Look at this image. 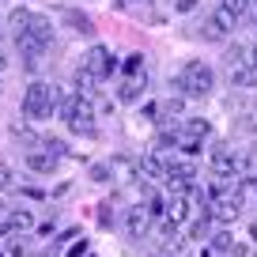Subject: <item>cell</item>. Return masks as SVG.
I'll return each mask as SVG.
<instances>
[{
  "label": "cell",
  "instance_id": "1",
  "mask_svg": "<svg viewBox=\"0 0 257 257\" xmlns=\"http://www.w3.org/2000/svg\"><path fill=\"white\" fill-rule=\"evenodd\" d=\"M170 83H174V91L182 98H204L212 91V83H216V76H212V68L204 61H185Z\"/></svg>",
  "mask_w": 257,
  "mask_h": 257
},
{
  "label": "cell",
  "instance_id": "2",
  "mask_svg": "<svg viewBox=\"0 0 257 257\" xmlns=\"http://www.w3.org/2000/svg\"><path fill=\"white\" fill-rule=\"evenodd\" d=\"M16 46L23 49L27 57H42L53 46V23H49L46 16H31V23L16 34Z\"/></svg>",
  "mask_w": 257,
  "mask_h": 257
},
{
  "label": "cell",
  "instance_id": "3",
  "mask_svg": "<svg viewBox=\"0 0 257 257\" xmlns=\"http://www.w3.org/2000/svg\"><path fill=\"white\" fill-rule=\"evenodd\" d=\"M64 125L72 128L76 137H95L98 133V125H95V106H91V98H83V95H72L68 102H64Z\"/></svg>",
  "mask_w": 257,
  "mask_h": 257
},
{
  "label": "cell",
  "instance_id": "4",
  "mask_svg": "<svg viewBox=\"0 0 257 257\" xmlns=\"http://www.w3.org/2000/svg\"><path fill=\"white\" fill-rule=\"evenodd\" d=\"M208 137H212V125L204 117H185L182 125H178V152L182 155H201Z\"/></svg>",
  "mask_w": 257,
  "mask_h": 257
},
{
  "label": "cell",
  "instance_id": "5",
  "mask_svg": "<svg viewBox=\"0 0 257 257\" xmlns=\"http://www.w3.org/2000/svg\"><path fill=\"white\" fill-rule=\"evenodd\" d=\"M23 117L42 121V117H53V87L42 80H34L23 95Z\"/></svg>",
  "mask_w": 257,
  "mask_h": 257
},
{
  "label": "cell",
  "instance_id": "6",
  "mask_svg": "<svg viewBox=\"0 0 257 257\" xmlns=\"http://www.w3.org/2000/svg\"><path fill=\"white\" fill-rule=\"evenodd\" d=\"M83 68H87L95 80H110L113 68H117V57H113L106 46H91L87 53H83Z\"/></svg>",
  "mask_w": 257,
  "mask_h": 257
},
{
  "label": "cell",
  "instance_id": "7",
  "mask_svg": "<svg viewBox=\"0 0 257 257\" xmlns=\"http://www.w3.org/2000/svg\"><path fill=\"white\" fill-rule=\"evenodd\" d=\"M167 170H170V163L163 159V155H155V152H148L144 159H140V174H144L148 182H167Z\"/></svg>",
  "mask_w": 257,
  "mask_h": 257
},
{
  "label": "cell",
  "instance_id": "8",
  "mask_svg": "<svg viewBox=\"0 0 257 257\" xmlns=\"http://www.w3.org/2000/svg\"><path fill=\"white\" fill-rule=\"evenodd\" d=\"M257 57H253V49L249 46H227V53H223V64H227V72H238V68H246V64H253Z\"/></svg>",
  "mask_w": 257,
  "mask_h": 257
},
{
  "label": "cell",
  "instance_id": "9",
  "mask_svg": "<svg viewBox=\"0 0 257 257\" xmlns=\"http://www.w3.org/2000/svg\"><path fill=\"white\" fill-rule=\"evenodd\" d=\"M144 87H148V72L125 76V80H121V87H117V98H121V102H137V98L144 95Z\"/></svg>",
  "mask_w": 257,
  "mask_h": 257
},
{
  "label": "cell",
  "instance_id": "10",
  "mask_svg": "<svg viewBox=\"0 0 257 257\" xmlns=\"http://www.w3.org/2000/svg\"><path fill=\"white\" fill-rule=\"evenodd\" d=\"M148 227H152V216H148L144 204H133L125 216V231L133 234V238H140V234H148Z\"/></svg>",
  "mask_w": 257,
  "mask_h": 257
},
{
  "label": "cell",
  "instance_id": "11",
  "mask_svg": "<svg viewBox=\"0 0 257 257\" xmlns=\"http://www.w3.org/2000/svg\"><path fill=\"white\" fill-rule=\"evenodd\" d=\"M201 34H204L208 42H223L227 34H231V27H223L216 16H208V19H204V27H201Z\"/></svg>",
  "mask_w": 257,
  "mask_h": 257
},
{
  "label": "cell",
  "instance_id": "12",
  "mask_svg": "<svg viewBox=\"0 0 257 257\" xmlns=\"http://www.w3.org/2000/svg\"><path fill=\"white\" fill-rule=\"evenodd\" d=\"M53 163H57V155H49V152H27V167L38 170V174L53 170Z\"/></svg>",
  "mask_w": 257,
  "mask_h": 257
},
{
  "label": "cell",
  "instance_id": "13",
  "mask_svg": "<svg viewBox=\"0 0 257 257\" xmlns=\"http://www.w3.org/2000/svg\"><path fill=\"white\" fill-rule=\"evenodd\" d=\"M8 223H12V231H31V227H34V216H31V212H27V208H12L8 212Z\"/></svg>",
  "mask_w": 257,
  "mask_h": 257
},
{
  "label": "cell",
  "instance_id": "14",
  "mask_svg": "<svg viewBox=\"0 0 257 257\" xmlns=\"http://www.w3.org/2000/svg\"><path fill=\"white\" fill-rule=\"evenodd\" d=\"M231 80L238 83V87H257V61L246 64V68H238V72H231Z\"/></svg>",
  "mask_w": 257,
  "mask_h": 257
},
{
  "label": "cell",
  "instance_id": "15",
  "mask_svg": "<svg viewBox=\"0 0 257 257\" xmlns=\"http://www.w3.org/2000/svg\"><path fill=\"white\" fill-rule=\"evenodd\" d=\"M64 19H68V23H72L80 34H95V23H91L83 12H72V8H68V12H64Z\"/></svg>",
  "mask_w": 257,
  "mask_h": 257
},
{
  "label": "cell",
  "instance_id": "16",
  "mask_svg": "<svg viewBox=\"0 0 257 257\" xmlns=\"http://www.w3.org/2000/svg\"><path fill=\"white\" fill-rule=\"evenodd\" d=\"M76 87H80V95H83V98H91V91L98 87V80L87 72V68H80V72H76Z\"/></svg>",
  "mask_w": 257,
  "mask_h": 257
},
{
  "label": "cell",
  "instance_id": "17",
  "mask_svg": "<svg viewBox=\"0 0 257 257\" xmlns=\"http://www.w3.org/2000/svg\"><path fill=\"white\" fill-rule=\"evenodd\" d=\"M219 8L231 12L234 19H246L249 16V0H219Z\"/></svg>",
  "mask_w": 257,
  "mask_h": 257
},
{
  "label": "cell",
  "instance_id": "18",
  "mask_svg": "<svg viewBox=\"0 0 257 257\" xmlns=\"http://www.w3.org/2000/svg\"><path fill=\"white\" fill-rule=\"evenodd\" d=\"M31 16H34V12H27V8H19V12H12V19H8V23H12V31H16V34H19V31H23V27H27V23H31Z\"/></svg>",
  "mask_w": 257,
  "mask_h": 257
},
{
  "label": "cell",
  "instance_id": "19",
  "mask_svg": "<svg viewBox=\"0 0 257 257\" xmlns=\"http://www.w3.org/2000/svg\"><path fill=\"white\" fill-rule=\"evenodd\" d=\"M208 219H212V216H204V219H193V227H189V238H204V234H208Z\"/></svg>",
  "mask_w": 257,
  "mask_h": 257
},
{
  "label": "cell",
  "instance_id": "20",
  "mask_svg": "<svg viewBox=\"0 0 257 257\" xmlns=\"http://www.w3.org/2000/svg\"><path fill=\"white\" fill-rule=\"evenodd\" d=\"M64 257H87V238H80V242H76V246L68 249Z\"/></svg>",
  "mask_w": 257,
  "mask_h": 257
},
{
  "label": "cell",
  "instance_id": "21",
  "mask_svg": "<svg viewBox=\"0 0 257 257\" xmlns=\"http://www.w3.org/2000/svg\"><path fill=\"white\" fill-rule=\"evenodd\" d=\"M8 185H12V170L0 163V189H8Z\"/></svg>",
  "mask_w": 257,
  "mask_h": 257
},
{
  "label": "cell",
  "instance_id": "22",
  "mask_svg": "<svg viewBox=\"0 0 257 257\" xmlns=\"http://www.w3.org/2000/svg\"><path fill=\"white\" fill-rule=\"evenodd\" d=\"M174 8L178 12H193V8H197V0H174Z\"/></svg>",
  "mask_w": 257,
  "mask_h": 257
},
{
  "label": "cell",
  "instance_id": "23",
  "mask_svg": "<svg viewBox=\"0 0 257 257\" xmlns=\"http://www.w3.org/2000/svg\"><path fill=\"white\" fill-rule=\"evenodd\" d=\"M91 178H95V182H102V178H110V174H106V167H102V163H98V167L91 170Z\"/></svg>",
  "mask_w": 257,
  "mask_h": 257
},
{
  "label": "cell",
  "instance_id": "24",
  "mask_svg": "<svg viewBox=\"0 0 257 257\" xmlns=\"http://www.w3.org/2000/svg\"><path fill=\"white\" fill-rule=\"evenodd\" d=\"M8 234H16V231H12V223H8V219H0V238H8Z\"/></svg>",
  "mask_w": 257,
  "mask_h": 257
},
{
  "label": "cell",
  "instance_id": "25",
  "mask_svg": "<svg viewBox=\"0 0 257 257\" xmlns=\"http://www.w3.org/2000/svg\"><path fill=\"white\" fill-rule=\"evenodd\" d=\"M0 76H4V57H0Z\"/></svg>",
  "mask_w": 257,
  "mask_h": 257
},
{
  "label": "cell",
  "instance_id": "26",
  "mask_svg": "<svg viewBox=\"0 0 257 257\" xmlns=\"http://www.w3.org/2000/svg\"><path fill=\"white\" fill-rule=\"evenodd\" d=\"M253 242H257V227H253Z\"/></svg>",
  "mask_w": 257,
  "mask_h": 257
}]
</instances>
